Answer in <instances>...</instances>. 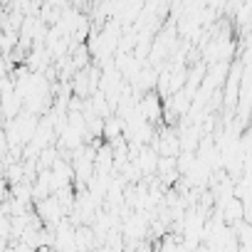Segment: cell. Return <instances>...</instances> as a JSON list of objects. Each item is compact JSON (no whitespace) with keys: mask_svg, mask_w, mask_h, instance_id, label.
<instances>
[{"mask_svg":"<svg viewBox=\"0 0 252 252\" xmlns=\"http://www.w3.org/2000/svg\"><path fill=\"white\" fill-rule=\"evenodd\" d=\"M139 111H141V116H144L149 124H156V121H161V119H163L161 96H158L156 92H149V94H144V99L139 101Z\"/></svg>","mask_w":252,"mask_h":252,"instance_id":"1","label":"cell"}]
</instances>
